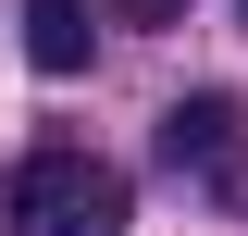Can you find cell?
Listing matches in <instances>:
<instances>
[{"instance_id":"cell-1","label":"cell","mask_w":248,"mask_h":236,"mask_svg":"<svg viewBox=\"0 0 248 236\" xmlns=\"http://www.w3.org/2000/svg\"><path fill=\"white\" fill-rule=\"evenodd\" d=\"M13 236H124V174L99 149H37L13 174Z\"/></svg>"},{"instance_id":"cell-2","label":"cell","mask_w":248,"mask_h":236,"mask_svg":"<svg viewBox=\"0 0 248 236\" xmlns=\"http://www.w3.org/2000/svg\"><path fill=\"white\" fill-rule=\"evenodd\" d=\"M161 162H174V174H236V100L223 87L174 100V112H161Z\"/></svg>"},{"instance_id":"cell-3","label":"cell","mask_w":248,"mask_h":236,"mask_svg":"<svg viewBox=\"0 0 248 236\" xmlns=\"http://www.w3.org/2000/svg\"><path fill=\"white\" fill-rule=\"evenodd\" d=\"M25 62L37 75H87V0H25Z\"/></svg>"},{"instance_id":"cell-4","label":"cell","mask_w":248,"mask_h":236,"mask_svg":"<svg viewBox=\"0 0 248 236\" xmlns=\"http://www.w3.org/2000/svg\"><path fill=\"white\" fill-rule=\"evenodd\" d=\"M124 13H137V25H186V0H124Z\"/></svg>"},{"instance_id":"cell-5","label":"cell","mask_w":248,"mask_h":236,"mask_svg":"<svg viewBox=\"0 0 248 236\" xmlns=\"http://www.w3.org/2000/svg\"><path fill=\"white\" fill-rule=\"evenodd\" d=\"M0 211H13V174H0Z\"/></svg>"}]
</instances>
